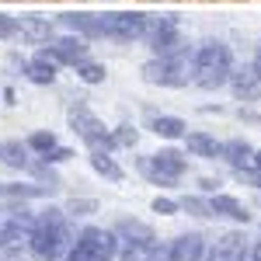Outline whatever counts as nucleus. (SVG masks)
<instances>
[{"label":"nucleus","instance_id":"nucleus-37","mask_svg":"<svg viewBox=\"0 0 261 261\" xmlns=\"http://www.w3.org/2000/svg\"><path fill=\"white\" fill-rule=\"evenodd\" d=\"M237 115H241L244 122H251V125H261V112H251L247 105H244V108H241V112H237Z\"/></svg>","mask_w":261,"mask_h":261},{"label":"nucleus","instance_id":"nucleus-28","mask_svg":"<svg viewBox=\"0 0 261 261\" xmlns=\"http://www.w3.org/2000/svg\"><path fill=\"white\" fill-rule=\"evenodd\" d=\"M136 167H140V174L150 181V185H161V188H174V185H178V181H167L164 174H157V167H153L150 157H136Z\"/></svg>","mask_w":261,"mask_h":261},{"label":"nucleus","instance_id":"nucleus-12","mask_svg":"<svg viewBox=\"0 0 261 261\" xmlns=\"http://www.w3.org/2000/svg\"><path fill=\"white\" fill-rule=\"evenodd\" d=\"M244 247H247L244 230H226L223 237H216V241L205 247V258L202 261H237Z\"/></svg>","mask_w":261,"mask_h":261},{"label":"nucleus","instance_id":"nucleus-33","mask_svg":"<svg viewBox=\"0 0 261 261\" xmlns=\"http://www.w3.org/2000/svg\"><path fill=\"white\" fill-rule=\"evenodd\" d=\"M150 209H153V213H161V216H174V213H181V202L178 199H167V195H157Z\"/></svg>","mask_w":261,"mask_h":261},{"label":"nucleus","instance_id":"nucleus-26","mask_svg":"<svg viewBox=\"0 0 261 261\" xmlns=\"http://www.w3.org/2000/svg\"><path fill=\"white\" fill-rule=\"evenodd\" d=\"M181 202V213L195 216V220H213V205H209V195H185Z\"/></svg>","mask_w":261,"mask_h":261},{"label":"nucleus","instance_id":"nucleus-11","mask_svg":"<svg viewBox=\"0 0 261 261\" xmlns=\"http://www.w3.org/2000/svg\"><path fill=\"white\" fill-rule=\"evenodd\" d=\"M119 261H167V244L157 237H143V241H122Z\"/></svg>","mask_w":261,"mask_h":261},{"label":"nucleus","instance_id":"nucleus-38","mask_svg":"<svg viewBox=\"0 0 261 261\" xmlns=\"http://www.w3.org/2000/svg\"><path fill=\"white\" fill-rule=\"evenodd\" d=\"M251 258L261 261V237H258V241H251Z\"/></svg>","mask_w":261,"mask_h":261},{"label":"nucleus","instance_id":"nucleus-9","mask_svg":"<svg viewBox=\"0 0 261 261\" xmlns=\"http://www.w3.org/2000/svg\"><path fill=\"white\" fill-rule=\"evenodd\" d=\"M230 94L233 101H244V105H251V101H261V73L254 63H247V66H233V73H230Z\"/></svg>","mask_w":261,"mask_h":261},{"label":"nucleus","instance_id":"nucleus-1","mask_svg":"<svg viewBox=\"0 0 261 261\" xmlns=\"http://www.w3.org/2000/svg\"><path fill=\"white\" fill-rule=\"evenodd\" d=\"M233 73V49L220 39H205L192 49V84L199 91H220Z\"/></svg>","mask_w":261,"mask_h":261},{"label":"nucleus","instance_id":"nucleus-24","mask_svg":"<svg viewBox=\"0 0 261 261\" xmlns=\"http://www.w3.org/2000/svg\"><path fill=\"white\" fill-rule=\"evenodd\" d=\"M73 70H77V81L87 84V87H98V84H105V77H108V66L98 63V60H91V56L84 63H77Z\"/></svg>","mask_w":261,"mask_h":261},{"label":"nucleus","instance_id":"nucleus-13","mask_svg":"<svg viewBox=\"0 0 261 261\" xmlns=\"http://www.w3.org/2000/svg\"><path fill=\"white\" fill-rule=\"evenodd\" d=\"M205 237H202L199 230H192V233H181L174 241L167 244V261H202L205 258Z\"/></svg>","mask_w":261,"mask_h":261},{"label":"nucleus","instance_id":"nucleus-20","mask_svg":"<svg viewBox=\"0 0 261 261\" xmlns=\"http://www.w3.org/2000/svg\"><path fill=\"white\" fill-rule=\"evenodd\" d=\"M0 164L14 167V171H32V146L28 143H18V140H7L0 143Z\"/></svg>","mask_w":261,"mask_h":261},{"label":"nucleus","instance_id":"nucleus-14","mask_svg":"<svg viewBox=\"0 0 261 261\" xmlns=\"http://www.w3.org/2000/svg\"><path fill=\"white\" fill-rule=\"evenodd\" d=\"M150 161L157 167V174H164L167 181H181L188 174V153H181L174 146H164L157 153H150Z\"/></svg>","mask_w":261,"mask_h":261},{"label":"nucleus","instance_id":"nucleus-7","mask_svg":"<svg viewBox=\"0 0 261 261\" xmlns=\"http://www.w3.org/2000/svg\"><path fill=\"white\" fill-rule=\"evenodd\" d=\"M146 28H150V14H140V11L101 14V39L108 42H146Z\"/></svg>","mask_w":261,"mask_h":261},{"label":"nucleus","instance_id":"nucleus-42","mask_svg":"<svg viewBox=\"0 0 261 261\" xmlns=\"http://www.w3.org/2000/svg\"><path fill=\"white\" fill-rule=\"evenodd\" d=\"M0 226H4V216H0Z\"/></svg>","mask_w":261,"mask_h":261},{"label":"nucleus","instance_id":"nucleus-30","mask_svg":"<svg viewBox=\"0 0 261 261\" xmlns=\"http://www.w3.org/2000/svg\"><path fill=\"white\" fill-rule=\"evenodd\" d=\"M233 178L241 181V185H251V188H258V192H261V171L254 167V164H247V167H237V171H233Z\"/></svg>","mask_w":261,"mask_h":261},{"label":"nucleus","instance_id":"nucleus-5","mask_svg":"<svg viewBox=\"0 0 261 261\" xmlns=\"http://www.w3.org/2000/svg\"><path fill=\"white\" fill-rule=\"evenodd\" d=\"M140 77L153 87H188L192 84V49L181 53V56H153L140 66Z\"/></svg>","mask_w":261,"mask_h":261},{"label":"nucleus","instance_id":"nucleus-29","mask_svg":"<svg viewBox=\"0 0 261 261\" xmlns=\"http://www.w3.org/2000/svg\"><path fill=\"white\" fill-rule=\"evenodd\" d=\"M112 133H115V143H119V146H125V150H133V146L140 143V129H133L129 122H125V125H119V129H112Z\"/></svg>","mask_w":261,"mask_h":261},{"label":"nucleus","instance_id":"nucleus-15","mask_svg":"<svg viewBox=\"0 0 261 261\" xmlns=\"http://www.w3.org/2000/svg\"><path fill=\"white\" fill-rule=\"evenodd\" d=\"M209 205H213V216H216V220H230L233 226H247V223H251L247 205H244L241 199H233V195H226V192L209 195Z\"/></svg>","mask_w":261,"mask_h":261},{"label":"nucleus","instance_id":"nucleus-27","mask_svg":"<svg viewBox=\"0 0 261 261\" xmlns=\"http://www.w3.org/2000/svg\"><path fill=\"white\" fill-rule=\"evenodd\" d=\"M28 146H32V153H49V150H53V146H60V140H56V133H45V129H39V133H32V136H28Z\"/></svg>","mask_w":261,"mask_h":261},{"label":"nucleus","instance_id":"nucleus-32","mask_svg":"<svg viewBox=\"0 0 261 261\" xmlns=\"http://www.w3.org/2000/svg\"><path fill=\"white\" fill-rule=\"evenodd\" d=\"M21 35V21L11 14H0V42H11Z\"/></svg>","mask_w":261,"mask_h":261},{"label":"nucleus","instance_id":"nucleus-23","mask_svg":"<svg viewBox=\"0 0 261 261\" xmlns=\"http://www.w3.org/2000/svg\"><path fill=\"white\" fill-rule=\"evenodd\" d=\"M49 192H56L53 185H21V181H11V185H0V199H39V195H49Z\"/></svg>","mask_w":261,"mask_h":261},{"label":"nucleus","instance_id":"nucleus-8","mask_svg":"<svg viewBox=\"0 0 261 261\" xmlns=\"http://www.w3.org/2000/svg\"><path fill=\"white\" fill-rule=\"evenodd\" d=\"M91 39H84L77 32H70V35H56V39L49 42V45H42L39 53H45L53 63H60V66H77L91 56Z\"/></svg>","mask_w":261,"mask_h":261},{"label":"nucleus","instance_id":"nucleus-22","mask_svg":"<svg viewBox=\"0 0 261 261\" xmlns=\"http://www.w3.org/2000/svg\"><path fill=\"white\" fill-rule=\"evenodd\" d=\"M251 157H254V146H251L247 140H241V136H237V140H226L223 150H220V161H226L233 171H237V167H247Z\"/></svg>","mask_w":261,"mask_h":261},{"label":"nucleus","instance_id":"nucleus-34","mask_svg":"<svg viewBox=\"0 0 261 261\" xmlns=\"http://www.w3.org/2000/svg\"><path fill=\"white\" fill-rule=\"evenodd\" d=\"M70 157H73V150H70V146H53L49 153H42V161L53 164V167H56V164H66Z\"/></svg>","mask_w":261,"mask_h":261},{"label":"nucleus","instance_id":"nucleus-25","mask_svg":"<svg viewBox=\"0 0 261 261\" xmlns=\"http://www.w3.org/2000/svg\"><path fill=\"white\" fill-rule=\"evenodd\" d=\"M115 233H119V241H143V237H157L153 233V226L143 220H122L115 226Z\"/></svg>","mask_w":261,"mask_h":261},{"label":"nucleus","instance_id":"nucleus-39","mask_svg":"<svg viewBox=\"0 0 261 261\" xmlns=\"http://www.w3.org/2000/svg\"><path fill=\"white\" fill-rule=\"evenodd\" d=\"M237 261H254V258H251V244H247V247L241 251V258H237Z\"/></svg>","mask_w":261,"mask_h":261},{"label":"nucleus","instance_id":"nucleus-3","mask_svg":"<svg viewBox=\"0 0 261 261\" xmlns=\"http://www.w3.org/2000/svg\"><path fill=\"white\" fill-rule=\"evenodd\" d=\"M66 119H70V129L77 133V140H81L87 150H105V153H115V150H119L115 133H112V129H108V125L87 108V101H84V98H77L73 105H70Z\"/></svg>","mask_w":261,"mask_h":261},{"label":"nucleus","instance_id":"nucleus-17","mask_svg":"<svg viewBox=\"0 0 261 261\" xmlns=\"http://www.w3.org/2000/svg\"><path fill=\"white\" fill-rule=\"evenodd\" d=\"M185 150H188L192 157H202V161H220L223 143L216 140V136H209V133L195 129V133H188V136H185Z\"/></svg>","mask_w":261,"mask_h":261},{"label":"nucleus","instance_id":"nucleus-36","mask_svg":"<svg viewBox=\"0 0 261 261\" xmlns=\"http://www.w3.org/2000/svg\"><path fill=\"white\" fill-rule=\"evenodd\" d=\"M220 185H223L220 178H199V188L205 192V195H216V192H220Z\"/></svg>","mask_w":261,"mask_h":261},{"label":"nucleus","instance_id":"nucleus-16","mask_svg":"<svg viewBox=\"0 0 261 261\" xmlns=\"http://www.w3.org/2000/svg\"><path fill=\"white\" fill-rule=\"evenodd\" d=\"M18 21H21V42H28V45H49L56 39V24L60 21L39 18V14H28V18H18Z\"/></svg>","mask_w":261,"mask_h":261},{"label":"nucleus","instance_id":"nucleus-18","mask_svg":"<svg viewBox=\"0 0 261 261\" xmlns=\"http://www.w3.org/2000/svg\"><path fill=\"white\" fill-rule=\"evenodd\" d=\"M150 133H157L161 140H185L188 136V122L185 119H178V115H157V112H150Z\"/></svg>","mask_w":261,"mask_h":261},{"label":"nucleus","instance_id":"nucleus-35","mask_svg":"<svg viewBox=\"0 0 261 261\" xmlns=\"http://www.w3.org/2000/svg\"><path fill=\"white\" fill-rule=\"evenodd\" d=\"M0 261H24L21 244H4V247H0Z\"/></svg>","mask_w":261,"mask_h":261},{"label":"nucleus","instance_id":"nucleus-40","mask_svg":"<svg viewBox=\"0 0 261 261\" xmlns=\"http://www.w3.org/2000/svg\"><path fill=\"white\" fill-rule=\"evenodd\" d=\"M251 164H254V167L261 171V150H254V157H251Z\"/></svg>","mask_w":261,"mask_h":261},{"label":"nucleus","instance_id":"nucleus-6","mask_svg":"<svg viewBox=\"0 0 261 261\" xmlns=\"http://www.w3.org/2000/svg\"><path fill=\"white\" fill-rule=\"evenodd\" d=\"M146 45L153 56H181L195 45H188L185 32L178 24V14H161V18H150V28H146Z\"/></svg>","mask_w":261,"mask_h":261},{"label":"nucleus","instance_id":"nucleus-4","mask_svg":"<svg viewBox=\"0 0 261 261\" xmlns=\"http://www.w3.org/2000/svg\"><path fill=\"white\" fill-rule=\"evenodd\" d=\"M119 233L105 230V226H84L77 233V241L70 244L66 261H115L119 258Z\"/></svg>","mask_w":261,"mask_h":261},{"label":"nucleus","instance_id":"nucleus-10","mask_svg":"<svg viewBox=\"0 0 261 261\" xmlns=\"http://www.w3.org/2000/svg\"><path fill=\"white\" fill-rule=\"evenodd\" d=\"M21 77L35 87H53L60 77V63H53L45 53H35L32 60H21Z\"/></svg>","mask_w":261,"mask_h":261},{"label":"nucleus","instance_id":"nucleus-31","mask_svg":"<svg viewBox=\"0 0 261 261\" xmlns=\"http://www.w3.org/2000/svg\"><path fill=\"white\" fill-rule=\"evenodd\" d=\"M66 213L70 216H91V213H98V202L94 199H70L66 202Z\"/></svg>","mask_w":261,"mask_h":261},{"label":"nucleus","instance_id":"nucleus-19","mask_svg":"<svg viewBox=\"0 0 261 261\" xmlns=\"http://www.w3.org/2000/svg\"><path fill=\"white\" fill-rule=\"evenodd\" d=\"M87 164H91V171L98 174V178L112 181V185H119V181H125V171H122V164L112 157V153H105V150H91V157H87Z\"/></svg>","mask_w":261,"mask_h":261},{"label":"nucleus","instance_id":"nucleus-2","mask_svg":"<svg viewBox=\"0 0 261 261\" xmlns=\"http://www.w3.org/2000/svg\"><path fill=\"white\" fill-rule=\"evenodd\" d=\"M70 244V223H66V209H42L35 223H32V233H28V251L42 261H56Z\"/></svg>","mask_w":261,"mask_h":261},{"label":"nucleus","instance_id":"nucleus-41","mask_svg":"<svg viewBox=\"0 0 261 261\" xmlns=\"http://www.w3.org/2000/svg\"><path fill=\"white\" fill-rule=\"evenodd\" d=\"M258 209H261V195H258Z\"/></svg>","mask_w":261,"mask_h":261},{"label":"nucleus","instance_id":"nucleus-21","mask_svg":"<svg viewBox=\"0 0 261 261\" xmlns=\"http://www.w3.org/2000/svg\"><path fill=\"white\" fill-rule=\"evenodd\" d=\"M56 21L84 39H101V14H60Z\"/></svg>","mask_w":261,"mask_h":261}]
</instances>
